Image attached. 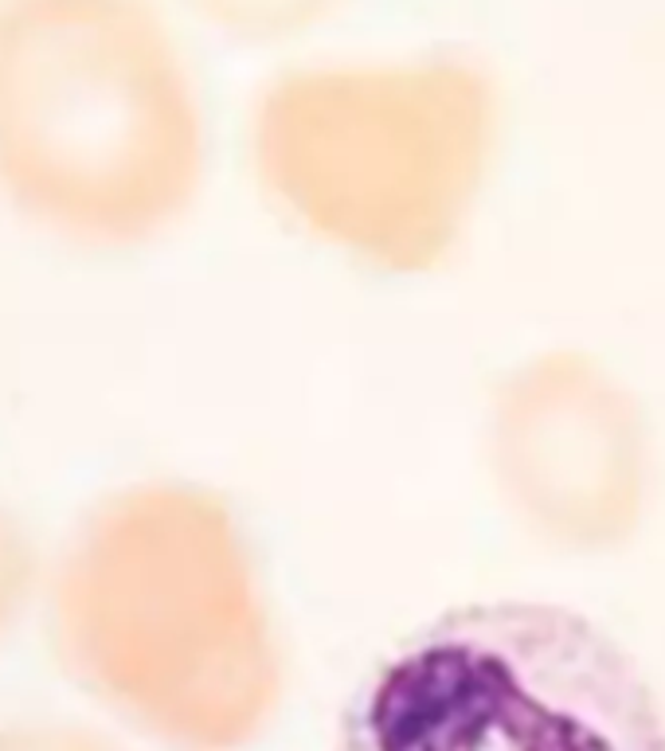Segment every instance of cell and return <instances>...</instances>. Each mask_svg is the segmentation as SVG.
Masks as SVG:
<instances>
[{
  "instance_id": "cell-5",
  "label": "cell",
  "mask_w": 665,
  "mask_h": 751,
  "mask_svg": "<svg viewBox=\"0 0 665 751\" xmlns=\"http://www.w3.org/2000/svg\"><path fill=\"white\" fill-rule=\"evenodd\" d=\"M486 466L532 540L564 556H607L646 520L654 431L638 396L603 360L548 349L489 396Z\"/></svg>"
},
{
  "instance_id": "cell-2",
  "label": "cell",
  "mask_w": 665,
  "mask_h": 751,
  "mask_svg": "<svg viewBox=\"0 0 665 751\" xmlns=\"http://www.w3.org/2000/svg\"><path fill=\"white\" fill-rule=\"evenodd\" d=\"M36 634L98 720L208 748L263 646L243 528L185 478L95 489L51 528Z\"/></svg>"
},
{
  "instance_id": "cell-3",
  "label": "cell",
  "mask_w": 665,
  "mask_h": 751,
  "mask_svg": "<svg viewBox=\"0 0 665 751\" xmlns=\"http://www.w3.org/2000/svg\"><path fill=\"white\" fill-rule=\"evenodd\" d=\"M333 751H665V709L587 615L489 599L395 642L349 693Z\"/></svg>"
},
{
  "instance_id": "cell-8",
  "label": "cell",
  "mask_w": 665,
  "mask_h": 751,
  "mask_svg": "<svg viewBox=\"0 0 665 751\" xmlns=\"http://www.w3.org/2000/svg\"><path fill=\"white\" fill-rule=\"evenodd\" d=\"M0 751H126V743L95 712H17L0 716Z\"/></svg>"
},
{
  "instance_id": "cell-7",
  "label": "cell",
  "mask_w": 665,
  "mask_h": 751,
  "mask_svg": "<svg viewBox=\"0 0 665 751\" xmlns=\"http://www.w3.org/2000/svg\"><path fill=\"white\" fill-rule=\"evenodd\" d=\"M48 544L51 533H43L25 505L0 486V646L36 631L48 579Z\"/></svg>"
},
{
  "instance_id": "cell-6",
  "label": "cell",
  "mask_w": 665,
  "mask_h": 751,
  "mask_svg": "<svg viewBox=\"0 0 665 751\" xmlns=\"http://www.w3.org/2000/svg\"><path fill=\"white\" fill-rule=\"evenodd\" d=\"M345 0H169L185 28H201L243 48H274L325 25Z\"/></svg>"
},
{
  "instance_id": "cell-1",
  "label": "cell",
  "mask_w": 665,
  "mask_h": 751,
  "mask_svg": "<svg viewBox=\"0 0 665 751\" xmlns=\"http://www.w3.org/2000/svg\"><path fill=\"white\" fill-rule=\"evenodd\" d=\"M208 98L169 0H0V216L79 259L165 243L208 181Z\"/></svg>"
},
{
  "instance_id": "cell-4",
  "label": "cell",
  "mask_w": 665,
  "mask_h": 751,
  "mask_svg": "<svg viewBox=\"0 0 665 751\" xmlns=\"http://www.w3.org/2000/svg\"><path fill=\"white\" fill-rule=\"evenodd\" d=\"M493 110L489 79L454 56L294 67L251 106V160L282 196L313 181L450 184L486 157Z\"/></svg>"
}]
</instances>
